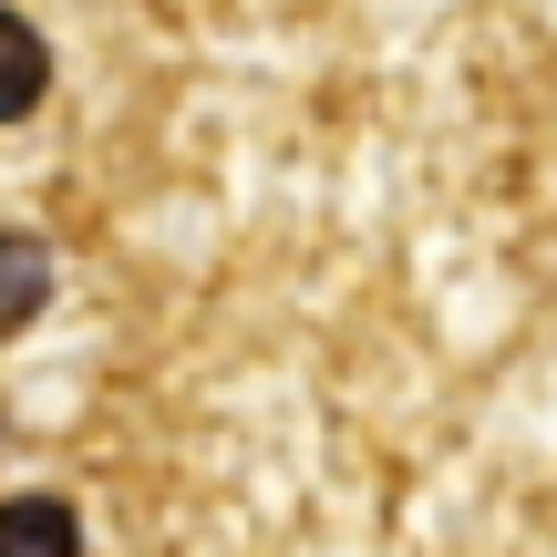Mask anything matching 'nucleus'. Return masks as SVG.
Returning a JSON list of instances; mask_svg holds the SVG:
<instances>
[{
    "label": "nucleus",
    "instance_id": "2",
    "mask_svg": "<svg viewBox=\"0 0 557 557\" xmlns=\"http://www.w3.org/2000/svg\"><path fill=\"white\" fill-rule=\"evenodd\" d=\"M41 94H52V41H41L21 11H0V124H21Z\"/></svg>",
    "mask_w": 557,
    "mask_h": 557
},
{
    "label": "nucleus",
    "instance_id": "3",
    "mask_svg": "<svg viewBox=\"0 0 557 557\" xmlns=\"http://www.w3.org/2000/svg\"><path fill=\"white\" fill-rule=\"evenodd\" d=\"M41 299H52V248H41L32 227H0V341H11Z\"/></svg>",
    "mask_w": 557,
    "mask_h": 557
},
{
    "label": "nucleus",
    "instance_id": "1",
    "mask_svg": "<svg viewBox=\"0 0 557 557\" xmlns=\"http://www.w3.org/2000/svg\"><path fill=\"white\" fill-rule=\"evenodd\" d=\"M0 557H83V527L62 496H0Z\"/></svg>",
    "mask_w": 557,
    "mask_h": 557
}]
</instances>
